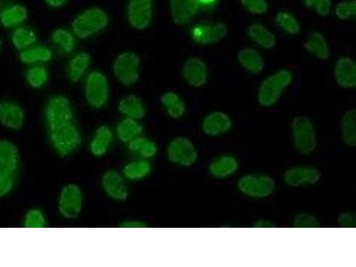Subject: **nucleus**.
<instances>
[{
    "label": "nucleus",
    "instance_id": "f257e3e1",
    "mask_svg": "<svg viewBox=\"0 0 356 267\" xmlns=\"http://www.w3.org/2000/svg\"><path fill=\"white\" fill-rule=\"evenodd\" d=\"M291 145L297 154L310 156L316 152L318 134L316 124L311 118L298 115L291 123Z\"/></svg>",
    "mask_w": 356,
    "mask_h": 267
},
{
    "label": "nucleus",
    "instance_id": "f03ea898",
    "mask_svg": "<svg viewBox=\"0 0 356 267\" xmlns=\"http://www.w3.org/2000/svg\"><path fill=\"white\" fill-rule=\"evenodd\" d=\"M293 81V74L289 70L279 71L269 75L260 83L257 89V100L260 106L271 108L281 99L284 91Z\"/></svg>",
    "mask_w": 356,
    "mask_h": 267
},
{
    "label": "nucleus",
    "instance_id": "7ed1b4c3",
    "mask_svg": "<svg viewBox=\"0 0 356 267\" xmlns=\"http://www.w3.org/2000/svg\"><path fill=\"white\" fill-rule=\"evenodd\" d=\"M47 127L51 144L61 157L72 154L81 145V134L74 122L52 124Z\"/></svg>",
    "mask_w": 356,
    "mask_h": 267
},
{
    "label": "nucleus",
    "instance_id": "20e7f679",
    "mask_svg": "<svg viewBox=\"0 0 356 267\" xmlns=\"http://www.w3.org/2000/svg\"><path fill=\"white\" fill-rule=\"evenodd\" d=\"M237 190L251 200H264L275 195L277 186L275 178L264 173H249L237 181Z\"/></svg>",
    "mask_w": 356,
    "mask_h": 267
},
{
    "label": "nucleus",
    "instance_id": "39448f33",
    "mask_svg": "<svg viewBox=\"0 0 356 267\" xmlns=\"http://www.w3.org/2000/svg\"><path fill=\"white\" fill-rule=\"evenodd\" d=\"M109 22L107 13L104 9L94 6L86 9L75 17L72 24L73 34L79 39H88L106 30Z\"/></svg>",
    "mask_w": 356,
    "mask_h": 267
},
{
    "label": "nucleus",
    "instance_id": "423d86ee",
    "mask_svg": "<svg viewBox=\"0 0 356 267\" xmlns=\"http://www.w3.org/2000/svg\"><path fill=\"white\" fill-rule=\"evenodd\" d=\"M166 154L168 161L179 168H192L199 161V151L195 143L183 136L168 143Z\"/></svg>",
    "mask_w": 356,
    "mask_h": 267
},
{
    "label": "nucleus",
    "instance_id": "0eeeda50",
    "mask_svg": "<svg viewBox=\"0 0 356 267\" xmlns=\"http://www.w3.org/2000/svg\"><path fill=\"white\" fill-rule=\"evenodd\" d=\"M85 97L88 106L95 110L106 106L110 97L109 81L100 71L89 73L85 81Z\"/></svg>",
    "mask_w": 356,
    "mask_h": 267
},
{
    "label": "nucleus",
    "instance_id": "6e6552de",
    "mask_svg": "<svg viewBox=\"0 0 356 267\" xmlns=\"http://www.w3.org/2000/svg\"><path fill=\"white\" fill-rule=\"evenodd\" d=\"M141 59L138 54L126 51L116 57L113 65L114 76L125 87L138 83L140 79Z\"/></svg>",
    "mask_w": 356,
    "mask_h": 267
},
{
    "label": "nucleus",
    "instance_id": "1a4fd4ad",
    "mask_svg": "<svg viewBox=\"0 0 356 267\" xmlns=\"http://www.w3.org/2000/svg\"><path fill=\"white\" fill-rule=\"evenodd\" d=\"M322 171L313 165H294L282 174V181L291 188H306L316 186L322 180Z\"/></svg>",
    "mask_w": 356,
    "mask_h": 267
},
{
    "label": "nucleus",
    "instance_id": "9d476101",
    "mask_svg": "<svg viewBox=\"0 0 356 267\" xmlns=\"http://www.w3.org/2000/svg\"><path fill=\"white\" fill-rule=\"evenodd\" d=\"M83 209V193L76 184H68L60 193L58 211L63 218L73 220L81 215Z\"/></svg>",
    "mask_w": 356,
    "mask_h": 267
},
{
    "label": "nucleus",
    "instance_id": "9b49d317",
    "mask_svg": "<svg viewBox=\"0 0 356 267\" xmlns=\"http://www.w3.org/2000/svg\"><path fill=\"white\" fill-rule=\"evenodd\" d=\"M234 128V120L230 114L222 111L207 113L200 122V130L209 138H218L227 135Z\"/></svg>",
    "mask_w": 356,
    "mask_h": 267
},
{
    "label": "nucleus",
    "instance_id": "f8f14e48",
    "mask_svg": "<svg viewBox=\"0 0 356 267\" xmlns=\"http://www.w3.org/2000/svg\"><path fill=\"white\" fill-rule=\"evenodd\" d=\"M44 119L47 126L74 122V110L69 98L63 95H56L51 97L44 107Z\"/></svg>",
    "mask_w": 356,
    "mask_h": 267
},
{
    "label": "nucleus",
    "instance_id": "ddd939ff",
    "mask_svg": "<svg viewBox=\"0 0 356 267\" xmlns=\"http://www.w3.org/2000/svg\"><path fill=\"white\" fill-rule=\"evenodd\" d=\"M127 17L133 29L146 30L150 26L154 17V0H129Z\"/></svg>",
    "mask_w": 356,
    "mask_h": 267
},
{
    "label": "nucleus",
    "instance_id": "4468645a",
    "mask_svg": "<svg viewBox=\"0 0 356 267\" xmlns=\"http://www.w3.org/2000/svg\"><path fill=\"white\" fill-rule=\"evenodd\" d=\"M20 168L17 145L8 139L0 140V177L17 178Z\"/></svg>",
    "mask_w": 356,
    "mask_h": 267
},
{
    "label": "nucleus",
    "instance_id": "2eb2a0df",
    "mask_svg": "<svg viewBox=\"0 0 356 267\" xmlns=\"http://www.w3.org/2000/svg\"><path fill=\"white\" fill-rule=\"evenodd\" d=\"M101 186L106 195L114 202H123L129 199V190L125 177L116 170H107L101 178Z\"/></svg>",
    "mask_w": 356,
    "mask_h": 267
},
{
    "label": "nucleus",
    "instance_id": "dca6fc26",
    "mask_svg": "<svg viewBox=\"0 0 356 267\" xmlns=\"http://www.w3.org/2000/svg\"><path fill=\"white\" fill-rule=\"evenodd\" d=\"M25 111L21 104L15 101H0V125L12 131H18L24 127Z\"/></svg>",
    "mask_w": 356,
    "mask_h": 267
},
{
    "label": "nucleus",
    "instance_id": "f3484780",
    "mask_svg": "<svg viewBox=\"0 0 356 267\" xmlns=\"http://www.w3.org/2000/svg\"><path fill=\"white\" fill-rule=\"evenodd\" d=\"M240 170V161L237 156L222 154L216 156L209 162L208 173L214 179L224 180L233 177Z\"/></svg>",
    "mask_w": 356,
    "mask_h": 267
},
{
    "label": "nucleus",
    "instance_id": "a211bd4d",
    "mask_svg": "<svg viewBox=\"0 0 356 267\" xmlns=\"http://www.w3.org/2000/svg\"><path fill=\"white\" fill-rule=\"evenodd\" d=\"M182 74L184 81L195 88L204 87L209 81V69L199 57H191L184 63Z\"/></svg>",
    "mask_w": 356,
    "mask_h": 267
},
{
    "label": "nucleus",
    "instance_id": "6ab92c4d",
    "mask_svg": "<svg viewBox=\"0 0 356 267\" xmlns=\"http://www.w3.org/2000/svg\"><path fill=\"white\" fill-rule=\"evenodd\" d=\"M228 33L227 25L224 22L215 24H198L193 28L192 38L197 44H213L220 42Z\"/></svg>",
    "mask_w": 356,
    "mask_h": 267
},
{
    "label": "nucleus",
    "instance_id": "aec40b11",
    "mask_svg": "<svg viewBox=\"0 0 356 267\" xmlns=\"http://www.w3.org/2000/svg\"><path fill=\"white\" fill-rule=\"evenodd\" d=\"M334 78L337 84L344 89L356 88V65L351 57H340L334 66Z\"/></svg>",
    "mask_w": 356,
    "mask_h": 267
},
{
    "label": "nucleus",
    "instance_id": "412c9836",
    "mask_svg": "<svg viewBox=\"0 0 356 267\" xmlns=\"http://www.w3.org/2000/svg\"><path fill=\"white\" fill-rule=\"evenodd\" d=\"M170 8L175 24L184 25L195 17L199 4L197 0H170Z\"/></svg>",
    "mask_w": 356,
    "mask_h": 267
},
{
    "label": "nucleus",
    "instance_id": "4be33fe9",
    "mask_svg": "<svg viewBox=\"0 0 356 267\" xmlns=\"http://www.w3.org/2000/svg\"><path fill=\"white\" fill-rule=\"evenodd\" d=\"M27 18V8L21 4L6 6L0 10V24L6 29L19 27Z\"/></svg>",
    "mask_w": 356,
    "mask_h": 267
},
{
    "label": "nucleus",
    "instance_id": "5701e85b",
    "mask_svg": "<svg viewBox=\"0 0 356 267\" xmlns=\"http://www.w3.org/2000/svg\"><path fill=\"white\" fill-rule=\"evenodd\" d=\"M161 104L170 119L180 120L186 114V102L176 92H165L161 97Z\"/></svg>",
    "mask_w": 356,
    "mask_h": 267
},
{
    "label": "nucleus",
    "instance_id": "b1692460",
    "mask_svg": "<svg viewBox=\"0 0 356 267\" xmlns=\"http://www.w3.org/2000/svg\"><path fill=\"white\" fill-rule=\"evenodd\" d=\"M113 140V132L109 127L102 125L95 130L89 149L95 157H103L110 150Z\"/></svg>",
    "mask_w": 356,
    "mask_h": 267
},
{
    "label": "nucleus",
    "instance_id": "393cba45",
    "mask_svg": "<svg viewBox=\"0 0 356 267\" xmlns=\"http://www.w3.org/2000/svg\"><path fill=\"white\" fill-rule=\"evenodd\" d=\"M118 110L125 118L141 120L146 116V107L144 102L136 95L123 97L118 104Z\"/></svg>",
    "mask_w": 356,
    "mask_h": 267
},
{
    "label": "nucleus",
    "instance_id": "a878e982",
    "mask_svg": "<svg viewBox=\"0 0 356 267\" xmlns=\"http://www.w3.org/2000/svg\"><path fill=\"white\" fill-rule=\"evenodd\" d=\"M339 133L343 144L346 147L355 148L356 146V111H346L340 119Z\"/></svg>",
    "mask_w": 356,
    "mask_h": 267
},
{
    "label": "nucleus",
    "instance_id": "bb28decb",
    "mask_svg": "<svg viewBox=\"0 0 356 267\" xmlns=\"http://www.w3.org/2000/svg\"><path fill=\"white\" fill-rule=\"evenodd\" d=\"M238 62L245 71L251 74H260L265 69V60L259 51L246 47L238 54Z\"/></svg>",
    "mask_w": 356,
    "mask_h": 267
},
{
    "label": "nucleus",
    "instance_id": "cd10ccee",
    "mask_svg": "<svg viewBox=\"0 0 356 267\" xmlns=\"http://www.w3.org/2000/svg\"><path fill=\"white\" fill-rule=\"evenodd\" d=\"M305 49L320 60H328L330 50L325 36L319 31H314L304 44Z\"/></svg>",
    "mask_w": 356,
    "mask_h": 267
},
{
    "label": "nucleus",
    "instance_id": "c85d7f7f",
    "mask_svg": "<svg viewBox=\"0 0 356 267\" xmlns=\"http://www.w3.org/2000/svg\"><path fill=\"white\" fill-rule=\"evenodd\" d=\"M248 36L259 47L265 49H272L276 44L275 35L261 24H252L247 31Z\"/></svg>",
    "mask_w": 356,
    "mask_h": 267
},
{
    "label": "nucleus",
    "instance_id": "c756f323",
    "mask_svg": "<svg viewBox=\"0 0 356 267\" xmlns=\"http://www.w3.org/2000/svg\"><path fill=\"white\" fill-rule=\"evenodd\" d=\"M143 132H144V128L139 120L130 119V118H124L116 127L118 138L124 144H129L132 140L142 136Z\"/></svg>",
    "mask_w": 356,
    "mask_h": 267
},
{
    "label": "nucleus",
    "instance_id": "7c9ffc66",
    "mask_svg": "<svg viewBox=\"0 0 356 267\" xmlns=\"http://www.w3.org/2000/svg\"><path fill=\"white\" fill-rule=\"evenodd\" d=\"M91 56L87 52H79L72 57L68 66V75L71 81L79 82L84 77L90 67Z\"/></svg>",
    "mask_w": 356,
    "mask_h": 267
},
{
    "label": "nucleus",
    "instance_id": "2f4dec72",
    "mask_svg": "<svg viewBox=\"0 0 356 267\" xmlns=\"http://www.w3.org/2000/svg\"><path fill=\"white\" fill-rule=\"evenodd\" d=\"M19 59L24 65L49 63L53 59V52L44 46H33L21 51Z\"/></svg>",
    "mask_w": 356,
    "mask_h": 267
},
{
    "label": "nucleus",
    "instance_id": "473e14b6",
    "mask_svg": "<svg viewBox=\"0 0 356 267\" xmlns=\"http://www.w3.org/2000/svg\"><path fill=\"white\" fill-rule=\"evenodd\" d=\"M152 171L151 162L148 160H140L129 162L123 168L122 175L125 179L133 181H141L150 176Z\"/></svg>",
    "mask_w": 356,
    "mask_h": 267
},
{
    "label": "nucleus",
    "instance_id": "72a5a7b5",
    "mask_svg": "<svg viewBox=\"0 0 356 267\" xmlns=\"http://www.w3.org/2000/svg\"><path fill=\"white\" fill-rule=\"evenodd\" d=\"M128 145L130 151L141 156L145 160H150L158 154L159 147L157 144L154 140L145 138V136H140L129 142Z\"/></svg>",
    "mask_w": 356,
    "mask_h": 267
},
{
    "label": "nucleus",
    "instance_id": "f704fd0d",
    "mask_svg": "<svg viewBox=\"0 0 356 267\" xmlns=\"http://www.w3.org/2000/svg\"><path fill=\"white\" fill-rule=\"evenodd\" d=\"M38 37L33 30L28 27H17L13 31L11 42L15 49L22 51L34 46Z\"/></svg>",
    "mask_w": 356,
    "mask_h": 267
},
{
    "label": "nucleus",
    "instance_id": "c9c22d12",
    "mask_svg": "<svg viewBox=\"0 0 356 267\" xmlns=\"http://www.w3.org/2000/svg\"><path fill=\"white\" fill-rule=\"evenodd\" d=\"M25 79L31 88H41L49 81V73L46 67L34 65L27 70Z\"/></svg>",
    "mask_w": 356,
    "mask_h": 267
},
{
    "label": "nucleus",
    "instance_id": "e433bc0d",
    "mask_svg": "<svg viewBox=\"0 0 356 267\" xmlns=\"http://www.w3.org/2000/svg\"><path fill=\"white\" fill-rule=\"evenodd\" d=\"M52 40L58 44L67 54H71L75 49L76 41L74 35L67 31L66 29L58 28L53 31Z\"/></svg>",
    "mask_w": 356,
    "mask_h": 267
},
{
    "label": "nucleus",
    "instance_id": "4c0bfd02",
    "mask_svg": "<svg viewBox=\"0 0 356 267\" xmlns=\"http://www.w3.org/2000/svg\"><path fill=\"white\" fill-rule=\"evenodd\" d=\"M276 24L289 35L300 33V24L293 15L288 12H280L275 17Z\"/></svg>",
    "mask_w": 356,
    "mask_h": 267
},
{
    "label": "nucleus",
    "instance_id": "58836bf2",
    "mask_svg": "<svg viewBox=\"0 0 356 267\" xmlns=\"http://www.w3.org/2000/svg\"><path fill=\"white\" fill-rule=\"evenodd\" d=\"M47 219L46 215L40 209H31L24 216V227L25 228H44L47 227Z\"/></svg>",
    "mask_w": 356,
    "mask_h": 267
},
{
    "label": "nucleus",
    "instance_id": "ea45409f",
    "mask_svg": "<svg viewBox=\"0 0 356 267\" xmlns=\"http://www.w3.org/2000/svg\"><path fill=\"white\" fill-rule=\"evenodd\" d=\"M292 225L295 228H319L321 222L316 215L309 212H300L292 219Z\"/></svg>",
    "mask_w": 356,
    "mask_h": 267
},
{
    "label": "nucleus",
    "instance_id": "a19ab883",
    "mask_svg": "<svg viewBox=\"0 0 356 267\" xmlns=\"http://www.w3.org/2000/svg\"><path fill=\"white\" fill-rule=\"evenodd\" d=\"M336 17L339 20H348L354 17L356 15V1L350 0V1H343L339 3L335 8Z\"/></svg>",
    "mask_w": 356,
    "mask_h": 267
},
{
    "label": "nucleus",
    "instance_id": "79ce46f5",
    "mask_svg": "<svg viewBox=\"0 0 356 267\" xmlns=\"http://www.w3.org/2000/svg\"><path fill=\"white\" fill-rule=\"evenodd\" d=\"M308 8H313L320 17H326L330 14L332 8V0H305Z\"/></svg>",
    "mask_w": 356,
    "mask_h": 267
},
{
    "label": "nucleus",
    "instance_id": "37998d69",
    "mask_svg": "<svg viewBox=\"0 0 356 267\" xmlns=\"http://www.w3.org/2000/svg\"><path fill=\"white\" fill-rule=\"evenodd\" d=\"M241 4L248 11L254 15H263L268 11L266 0H241Z\"/></svg>",
    "mask_w": 356,
    "mask_h": 267
},
{
    "label": "nucleus",
    "instance_id": "c03bdc74",
    "mask_svg": "<svg viewBox=\"0 0 356 267\" xmlns=\"http://www.w3.org/2000/svg\"><path fill=\"white\" fill-rule=\"evenodd\" d=\"M338 225L341 228H355L356 217L355 213L351 211H343L340 213L337 218Z\"/></svg>",
    "mask_w": 356,
    "mask_h": 267
},
{
    "label": "nucleus",
    "instance_id": "a18cd8bd",
    "mask_svg": "<svg viewBox=\"0 0 356 267\" xmlns=\"http://www.w3.org/2000/svg\"><path fill=\"white\" fill-rule=\"evenodd\" d=\"M15 179L14 178L0 177V200L10 195L15 188Z\"/></svg>",
    "mask_w": 356,
    "mask_h": 267
},
{
    "label": "nucleus",
    "instance_id": "49530a36",
    "mask_svg": "<svg viewBox=\"0 0 356 267\" xmlns=\"http://www.w3.org/2000/svg\"><path fill=\"white\" fill-rule=\"evenodd\" d=\"M252 227L253 228L269 229L275 228L276 225L272 220H269V219L259 218L254 221Z\"/></svg>",
    "mask_w": 356,
    "mask_h": 267
},
{
    "label": "nucleus",
    "instance_id": "de8ad7c7",
    "mask_svg": "<svg viewBox=\"0 0 356 267\" xmlns=\"http://www.w3.org/2000/svg\"><path fill=\"white\" fill-rule=\"evenodd\" d=\"M120 227L122 228H145L146 225L141 221L133 220L123 222Z\"/></svg>",
    "mask_w": 356,
    "mask_h": 267
},
{
    "label": "nucleus",
    "instance_id": "09e8293b",
    "mask_svg": "<svg viewBox=\"0 0 356 267\" xmlns=\"http://www.w3.org/2000/svg\"><path fill=\"white\" fill-rule=\"evenodd\" d=\"M68 1L69 0H46L47 6L54 8H62V6H65Z\"/></svg>",
    "mask_w": 356,
    "mask_h": 267
},
{
    "label": "nucleus",
    "instance_id": "8fccbe9b",
    "mask_svg": "<svg viewBox=\"0 0 356 267\" xmlns=\"http://www.w3.org/2000/svg\"><path fill=\"white\" fill-rule=\"evenodd\" d=\"M198 1V4H202L203 6H211L214 4L216 0H197Z\"/></svg>",
    "mask_w": 356,
    "mask_h": 267
},
{
    "label": "nucleus",
    "instance_id": "3c124183",
    "mask_svg": "<svg viewBox=\"0 0 356 267\" xmlns=\"http://www.w3.org/2000/svg\"><path fill=\"white\" fill-rule=\"evenodd\" d=\"M2 47H3V40L1 39V37H0V53H1Z\"/></svg>",
    "mask_w": 356,
    "mask_h": 267
}]
</instances>
